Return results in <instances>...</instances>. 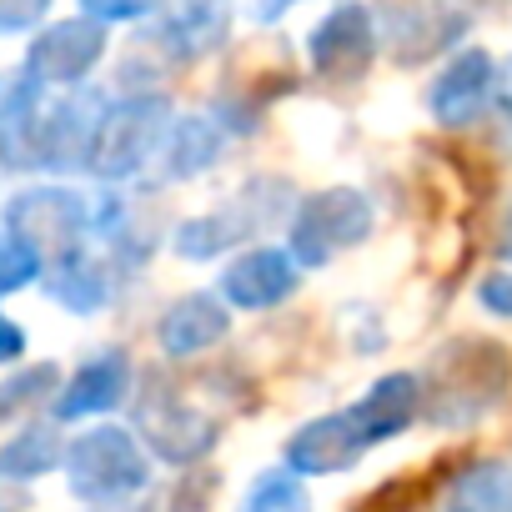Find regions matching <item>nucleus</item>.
Wrapping results in <instances>:
<instances>
[{
    "instance_id": "obj_4",
    "label": "nucleus",
    "mask_w": 512,
    "mask_h": 512,
    "mask_svg": "<svg viewBox=\"0 0 512 512\" xmlns=\"http://www.w3.org/2000/svg\"><path fill=\"white\" fill-rule=\"evenodd\" d=\"M71 487L91 502H116L126 492H141L151 482V462L121 427H96L71 447Z\"/></svg>"
},
{
    "instance_id": "obj_8",
    "label": "nucleus",
    "mask_w": 512,
    "mask_h": 512,
    "mask_svg": "<svg viewBox=\"0 0 512 512\" xmlns=\"http://www.w3.org/2000/svg\"><path fill=\"white\" fill-rule=\"evenodd\" d=\"M146 432H151V447H156L166 462H181V467H186V462H201V457L216 447L221 422L206 417L196 402L171 397V402L146 407Z\"/></svg>"
},
{
    "instance_id": "obj_7",
    "label": "nucleus",
    "mask_w": 512,
    "mask_h": 512,
    "mask_svg": "<svg viewBox=\"0 0 512 512\" xmlns=\"http://www.w3.org/2000/svg\"><path fill=\"white\" fill-rule=\"evenodd\" d=\"M362 452H367V442L357 437L352 417L332 412V417L297 427V437L287 442V467L297 477H337V472H352L362 462Z\"/></svg>"
},
{
    "instance_id": "obj_3",
    "label": "nucleus",
    "mask_w": 512,
    "mask_h": 512,
    "mask_svg": "<svg viewBox=\"0 0 512 512\" xmlns=\"http://www.w3.org/2000/svg\"><path fill=\"white\" fill-rule=\"evenodd\" d=\"M372 201L352 186H332V191H317L297 206L292 216V256L297 267H327L332 256L362 246L372 236Z\"/></svg>"
},
{
    "instance_id": "obj_14",
    "label": "nucleus",
    "mask_w": 512,
    "mask_h": 512,
    "mask_svg": "<svg viewBox=\"0 0 512 512\" xmlns=\"http://www.w3.org/2000/svg\"><path fill=\"white\" fill-rule=\"evenodd\" d=\"M126 387H131V362H126V352H106L101 362H91V367L71 382L61 412H66V417L106 412V407H116V402L126 397Z\"/></svg>"
},
{
    "instance_id": "obj_16",
    "label": "nucleus",
    "mask_w": 512,
    "mask_h": 512,
    "mask_svg": "<svg viewBox=\"0 0 512 512\" xmlns=\"http://www.w3.org/2000/svg\"><path fill=\"white\" fill-rule=\"evenodd\" d=\"M241 512H312V497H307V487L292 467H277V472H262L246 487Z\"/></svg>"
},
{
    "instance_id": "obj_13",
    "label": "nucleus",
    "mask_w": 512,
    "mask_h": 512,
    "mask_svg": "<svg viewBox=\"0 0 512 512\" xmlns=\"http://www.w3.org/2000/svg\"><path fill=\"white\" fill-rule=\"evenodd\" d=\"M442 512H512V462H472L447 482Z\"/></svg>"
},
{
    "instance_id": "obj_1",
    "label": "nucleus",
    "mask_w": 512,
    "mask_h": 512,
    "mask_svg": "<svg viewBox=\"0 0 512 512\" xmlns=\"http://www.w3.org/2000/svg\"><path fill=\"white\" fill-rule=\"evenodd\" d=\"M512 392V357L497 342L457 337L432 357V387H422V407L437 427H472L502 407Z\"/></svg>"
},
{
    "instance_id": "obj_17",
    "label": "nucleus",
    "mask_w": 512,
    "mask_h": 512,
    "mask_svg": "<svg viewBox=\"0 0 512 512\" xmlns=\"http://www.w3.org/2000/svg\"><path fill=\"white\" fill-rule=\"evenodd\" d=\"M477 302H482L492 317H512V272H492V277H482Z\"/></svg>"
},
{
    "instance_id": "obj_6",
    "label": "nucleus",
    "mask_w": 512,
    "mask_h": 512,
    "mask_svg": "<svg viewBox=\"0 0 512 512\" xmlns=\"http://www.w3.org/2000/svg\"><path fill=\"white\" fill-rule=\"evenodd\" d=\"M347 417H352V427H357V437H362L367 447H377V442H387V437H402V432L422 417V377H412V372H387V377H377V382L367 387V397H357V402L347 407Z\"/></svg>"
},
{
    "instance_id": "obj_11",
    "label": "nucleus",
    "mask_w": 512,
    "mask_h": 512,
    "mask_svg": "<svg viewBox=\"0 0 512 512\" xmlns=\"http://www.w3.org/2000/svg\"><path fill=\"white\" fill-rule=\"evenodd\" d=\"M226 332H231V312L216 297H206V292H191V297L171 302V312L161 317L166 357H196V352L216 347Z\"/></svg>"
},
{
    "instance_id": "obj_10",
    "label": "nucleus",
    "mask_w": 512,
    "mask_h": 512,
    "mask_svg": "<svg viewBox=\"0 0 512 512\" xmlns=\"http://www.w3.org/2000/svg\"><path fill=\"white\" fill-rule=\"evenodd\" d=\"M487 96H492V61L482 51H467L437 76V86L427 91V106L442 126H467L487 106Z\"/></svg>"
},
{
    "instance_id": "obj_12",
    "label": "nucleus",
    "mask_w": 512,
    "mask_h": 512,
    "mask_svg": "<svg viewBox=\"0 0 512 512\" xmlns=\"http://www.w3.org/2000/svg\"><path fill=\"white\" fill-rule=\"evenodd\" d=\"M161 116H166L161 101H136V106H126L121 116H111L106 146H101V171H106V176H131V171L151 156V146H156V136H161Z\"/></svg>"
},
{
    "instance_id": "obj_5",
    "label": "nucleus",
    "mask_w": 512,
    "mask_h": 512,
    "mask_svg": "<svg viewBox=\"0 0 512 512\" xmlns=\"http://www.w3.org/2000/svg\"><path fill=\"white\" fill-rule=\"evenodd\" d=\"M297 287H302V267H297V256L282 251V246H251L221 272V297L231 307H241V312L282 307Z\"/></svg>"
},
{
    "instance_id": "obj_2",
    "label": "nucleus",
    "mask_w": 512,
    "mask_h": 512,
    "mask_svg": "<svg viewBox=\"0 0 512 512\" xmlns=\"http://www.w3.org/2000/svg\"><path fill=\"white\" fill-rule=\"evenodd\" d=\"M282 211H287V186L272 181V176H256L226 206L181 221L171 246H176V256H186V262H211V256L231 251L236 241H251V236H262L267 226H277Z\"/></svg>"
},
{
    "instance_id": "obj_18",
    "label": "nucleus",
    "mask_w": 512,
    "mask_h": 512,
    "mask_svg": "<svg viewBox=\"0 0 512 512\" xmlns=\"http://www.w3.org/2000/svg\"><path fill=\"white\" fill-rule=\"evenodd\" d=\"M497 251L512 262V206H507V216H502V236H497Z\"/></svg>"
},
{
    "instance_id": "obj_15",
    "label": "nucleus",
    "mask_w": 512,
    "mask_h": 512,
    "mask_svg": "<svg viewBox=\"0 0 512 512\" xmlns=\"http://www.w3.org/2000/svg\"><path fill=\"white\" fill-rule=\"evenodd\" d=\"M171 161H166V171L176 176V181H186V176H201L206 166H216V156H221V131L211 126V121H181L176 131H171V151H166Z\"/></svg>"
},
{
    "instance_id": "obj_9",
    "label": "nucleus",
    "mask_w": 512,
    "mask_h": 512,
    "mask_svg": "<svg viewBox=\"0 0 512 512\" xmlns=\"http://www.w3.org/2000/svg\"><path fill=\"white\" fill-rule=\"evenodd\" d=\"M312 51V66L332 81H352L367 71L372 61V26H367V11H337L317 26V36L307 41Z\"/></svg>"
}]
</instances>
